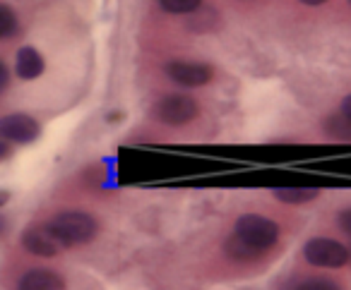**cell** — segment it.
<instances>
[{"label": "cell", "instance_id": "obj_2", "mask_svg": "<svg viewBox=\"0 0 351 290\" xmlns=\"http://www.w3.org/2000/svg\"><path fill=\"white\" fill-rule=\"evenodd\" d=\"M231 235L239 242H243L255 256L263 254V252L272 250L279 242V226L267 216H260V213H243V216L236 218L234 233Z\"/></svg>", "mask_w": 351, "mask_h": 290}, {"label": "cell", "instance_id": "obj_21", "mask_svg": "<svg viewBox=\"0 0 351 290\" xmlns=\"http://www.w3.org/2000/svg\"><path fill=\"white\" fill-rule=\"evenodd\" d=\"M5 226H8V218H5V216H0V233L5 230Z\"/></svg>", "mask_w": 351, "mask_h": 290}, {"label": "cell", "instance_id": "obj_10", "mask_svg": "<svg viewBox=\"0 0 351 290\" xmlns=\"http://www.w3.org/2000/svg\"><path fill=\"white\" fill-rule=\"evenodd\" d=\"M274 199H279L282 204H291V207H303L311 204L320 197V189L315 187H277L274 189Z\"/></svg>", "mask_w": 351, "mask_h": 290}, {"label": "cell", "instance_id": "obj_3", "mask_svg": "<svg viewBox=\"0 0 351 290\" xmlns=\"http://www.w3.org/2000/svg\"><path fill=\"white\" fill-rule=\"evenodd\" d=\"M154 120L169 127H183L193 122L200 116V103L188 94H169V96L159 98L152 108Z\"/></svg>", "mask_w": 351, "mask_h": 290}, {"label": "cell", "instance_id": "obj_17", "mask_svg": "<svg viewBox=\"0 0 351 290\" xmlns=\"http://www.w3.org/2000/svg\"><path fill=\"white\" fill-rule=\"evenodd\" d=\"M339 113L346 118V120H351V94L344 98V101H341V111H339Z\"/></svg>", "mask_w": 351, "mask_h": 290}, {"label": "cell", "instance_id": "obj_6", "mask_svg": "<svg viewBox=\"0 0 351 290\" xmlns=\"http://www.w3.org/2000/svg\"><path fill=\"white\" fill-rule=\"evenodd\" d=\"M41 137V125L27 113H8L0 118V140L8 144H32Z\"/></svg>", "mask_w": 351, "mask_h": 290}, {"label": "cell", "instance_id": "obj_14", "mask_svg": "<svg viewBox=\"0 0 351 290\" xmlns=\"http://www.w3.org/2000/svg\"><path fill=\"white\" fill-rule=\"evenodd\" d=\"M293 290H341V288L330 278H306V280H301Z\"/></svg>", "mask_w": 351, "mask_h": 290}, {"label": "cell", "instance_id": "obj_5", "mask_svg": "<svg viewBox=\"0 0 351 290\" xmlns=\"http://www.w3.org/2000/svg\"><path fill=\"white\" fill-rule=\"evenodd\" d=\"M164 72L171 82L186 89L205 87V84H210L212 77H215L212 65L200 63V60H171L164 68Z\"/></svg>", "mask_w": 351, "mask_h": 290}, {"label": "cell", "instance_id": "obj_13", "mask_svg": "<svg viewBox=\"0 0 351 290\" xmlns=\"http://www.w3.org/2000/svg\"><path fill=\"white\" fill-rule=\"evenodd\" d=\"M17 34V15L8 3H0V41Z\"/></svg>", "mask_w": 351, "mask_h": 290}, {"label": "cell", "instance_id": "obj_1", "mask_svg": "<svg viewBox=\"0 0 351 290\" xmlns=\"http://www.w3.org/2000/svg\"><path fill=\"white\" fill-rule=\"evenodd\" d=\"M46 228L60 247L87 245L99 233L97 218L87 211H60L46 223Z\"/></svg>", "mask_w": 351, "mask_h": 290}, {"label": "cell", "instance_id": "obj_7", "mask_svg": "<svg viewBox=\"0 0 351 290\" xmlns=\"http://www.w3.org/2000/svg\"><path fill=\"white\" fill-rule=\"evenodd\" d=\"M22 247H25L29 254H36V256H56L60 250H63L46 226L27 228V230L22 233Z\"/></svg>", "mask_w": 351, "mask_h": 290}, {"label": "cell", "instance_id": "obj_20", "mask_svg": "<svg viewBox=\"0 0 351 290\" xmlns=\"http://www.w3.org/2000/svg\"><path fill=\"white\" fill-rule=\"evenodd\" d=\"M303 5H322V3H327V0H301Z\"/></svg>", "mask_w": 351, "mask_h": 290}, {"label": "cell", "instance_id": "obj_11", "mask_svg": "<svg viewBox=\"0 0 351 290\" xmlns=\"http://www.w3.org/2000/svg\"><path fill=\"white\" fill-rule=\"evenodd\" d=\"M156 5L169 15H193L200 10L202 0H156Z\"/></svg>", "mask_w": 351, "mask_h": 290}, {"label": "cell", "instance_id": "obj_19", "mask_svg": "<svg viewBox=\"0 0 351 290\" xmlns=\"http://www.w3.org/2000/svg\"><path fill=\"white\" fill-rule=\"evenodd\" d=\"M8 202H10V192H8V189H0V209L5 207Z\"/></svg>", "mask_w": 351, "mask_h": 290}, {"label": "cell", "instance_id": "obj_22", "mask_svg": "<svg viewBox=\"0 0 351 290\" xmlns=\"http://www.w3.org/2000/svg\"><path fill=\"white\" fill-rule=\"evenodd\" d=\"M349 261H351V250H349Z\"/></svg>", "mask_w": 351, "mask_h": 290}, {"label": "cell", "instance_id": "obj_9", "mask_svg": "<svg viewBox=\"0 0 351 290\" xmlns=\"http://www.w3.org/2000/svg\"><path fill=\"white\" fill-rule=\"evenodd\" d=\"M17 290H65V278L51 269H32L20 278Z\"/></svg>", "mask_w": 351, "mask_h": 290}, {"label": "cell", "instance_id": "obj_4", "mask_svg": "<svg viewBox=\"0 0 351 290\" xmlns=\"http://www.w3.org/2000/svg\"><path fill=\"white\" fill-rule=\"evenodd\" d=\"M303 259L317 269H341L349 264V247L335 237H311L303 245Z\"/></svg>", "mask_w": 351, "mask_h": 290}, {"label": "cell", "instance_id": "obj_8", "mask_svg": "<svg viewBox=\"0 0 351 290\" xmlns=\"http://www.w3.org/2000/svg\"><path fill=\"white\" fill-rule=\"evenodd\" d=\"M46 70V60L34 46H22L15 55V75L25 82L39 79Z\"/></svg>", "mask_w": 351, "mask_h": 290}, {"label": "cell", "instance_id": "obj_12", "mask_svg": "<svg viewBox=\"0 0 351 290\" xmlns=\"http://www.w3.org/2000/svg\"><path fill=\"white\" fill-rule=\"evenodd\" d=\"M325 130H327V135L335 137V140L351 142V120H346L341 113L335 118H330V120L325 122Z\"/></svg>", "mask_w": 351, "mask_h": 290}, {"label": "cell", "instance_id": "obj_18", "mask_svg": "<svg viewBox=\"0 0 351 290\" xmlns=\"http://www.w3.org/2000/svg\"><path fill=\"white\" fill-rule=\"evenodd\" d=\"M8 156H10V144H8V142L0 140V161L8 159Z\"/></svg>", "mask_w": 351, "mask_h": 290}, {"label": "cell", "instance_id": "obj_16", "mask_svg": "<svg viewBox=\"0 0 351 290\" xmlns=\"http://www.w3.org/2000/svg\"><path fill=\"white\" fill-rule=\"evenodd\" d=\"M8 84H10V70H8L5 63L0 60V92H5Z\"/></svg>", "mask_w": 351, "mask_h": 290}, {"label": "cell", "instance_id": "obj_15", "mask_svg": "<svg viewBox=\"0 0 351 290\" xmlns=\"http://www.w3.org/2000/svg\"><path fill=\"white\" fill-rule=\"evenodd\" d=\"M337 223H339V228L346 233V235L351 237V207L344 209V211H339V216H337Z\"/></svg>", "mask_w": 351, "mask_h": 290}, {"label": "cell", "instance_id": "obj_23", "mask_svg": "<svg viewBox=\"0 0 351 290\" xmlns=\"http://www.w3.org/2000/svg\"><path fill=\"white\" fill-rule=\"evenodd\" d=\"M349 3H351V0H349Z\"/></svg>", "mask_w": 351, "mask_h": 290}]
</instances>
